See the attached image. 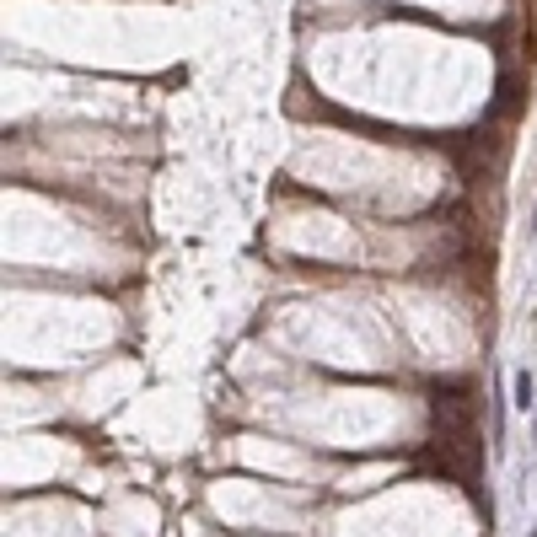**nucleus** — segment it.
Returning <instances> with one entry per match:
<instances>
[{"instance_id":"nucleus-3","label":"nucleus","mask_w":537,"mask_h":537,"mask_svg":"<svg viewBox=\"0 0 537 537\" xmlns=\"http://www.w3.org/2000/svg\"><path fill=\"white\" fill-rule=\"evenodd\" d=\"M533 537H537V527H533Z\"/></svg>"},{"instance_id":"nucleus-2","label":"nucleus","mask_w":537,"mask_h":537,"mask_svg":"<svg viewBox=\"0 0 537 537\" xmlns=\"http://www.w3.org/2000/svg\"><path fill=\"white\" fill-rule=\"evenodd\" d=\"M511 387H516V409H522V414H527V409H537V377H533V371H516V382H511Z\"/></svg>"},{"instance_id":"nucleus-1","label":"nucleus","mask_w":537,"mask_h":537,"mask_svg":"<svg viewBox=\"0 0 537 537\" xmlns=\"http://www.w3.org/2000/svg\"><path fill=\"white\" fill-rule=\"evenodd\" d=\"M430 420H436V441H468L479 436V398L468 382H441L430 393Z\"/></svg>"}]
</instances>
